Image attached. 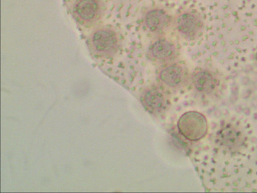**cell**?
<instances>
[{
	"label": "cell",
	"instance_id": "cell-1",
	"mask_svg": "<svg viewBox=\"0 0 257 193\" xmlns=\"http://www.w3.org/2000/svg\"><path fill=\"white\" fill-rule=\"evenodd\" d=\"M89 43L93 52L97 56L111 57L118 49V34L111 27H101L89 36Z\"/></svg>",
	"mask_w": 257,
	"mask_h": 193
},
{
	"label": "cell",
	"instance_id": "cell-2",
	"mask_svg": "<svg viewBox=\"0 0 257 193\" xmlns=\"http://www.w3.org/2000/svg\"><path fill=\"white\" fill-rule=\"evenodd\" d=\"M178 128L179 132L186 139L190 141H199L207 133V121L200 113L189 112L181 116Z\"/></svg>",
	"mask_w": 257,
	"mask_h": 193
},
{
	"label": "cell",
	"instance_id": "cell-3",
	"mask_svg": "<svg viewBox=\"0 0 257 193\" xmlns=\"http://www.w3.org/2000/svg\"><path fill=\"white\" fill-rule=\"evenodd\" d=\"M203 25L201 16L196 13L185 11L174 18L173 27L185 40H196L201 35Z\"/></svg>",
	"mask_w": 257,
	"mask_h": 193
},
{
	"label": "cell",
	"instance_id": "cell-4",
	"mask_svg": "<svg viewBox=\"0 0 257 193\" xmlns=\"http://www.w3.org/2000/svg\"><path fill=\"white\" fill-rule=\"evenodd\" d=\"M174 18L165 9L153 8L147 11L144 18V26L151 34L162 36L173 27Z\"/></svg>",
	"mask_w": 257,
	"mask_h": 193
},
{
	"label": "cell",
	"instance_id": "cell-5",
	"mask_svg": "<svg viewBox=\"0 0 257 193\" xmlns=\"http://www.w3.org/2000/svg\"><path fill=\"white\" fill-rule=\"evenodd\" d=\"M72 13L80 24H91L100 17L102 6L100 0H75Z\"/></svg>",
	"mask_w": 257,
	"mask_h": 193
},
{
	"label": "cell",
	"instance_id": "cell-6",
	"mask_svg": "<svg viewBox=\"0 0 257 193\" xmlns=\"http://www.w3.org/2000/svg\"><path fill=\"white\" fill-rule=\"evenodd\" d=\"M149 56L160 63H170L176 58L177 48L173 41L160 36L149 47Z\"/></svg>",
	"mask_w": 257,
	"mask_h": 193
},
{
	"label": "cell",
	"instance_id": "cell-7",
	"mask_svg": "<svg viewBox=\"0 0 257 193\" xmlns=\"http://www.w3.org/2000/svg\"><path fill=\"white\" fill-rule=\"evenodd\" d=\"M216 142L222 148L235 150L242 144V134L235 125L226 124L218 131Z\"/></svg>",
	"mask_w": 257,
	"mask_h": 193
},
{
	"label": "cell",
	"instance_id": "cell-8",
	"mask_svg": "<svg viewBox=\"0 0 257 193\" xmlns=\"http://www.w3.org/2000/svg\"><path fill=\"white\" fill-rule=\"evenodd\" d=\"M185 74V69L181 64L172 63L160 70L159 78L167 86L176 88L184 82Z\"/></svg>",
	"mask_w": 257,
	"mask_h": 193
},
{
	"label": "cell",
	"instance_id": "cell-9",
	"mask_svg": "<svg viewBox=\"0 0 257 193\" xmlns=\"http://www.w3.org/2000/svg\"><path fill=\"white\" fill-rule=\"evenodd\" d=\"M192 82L194 88L199 92L212 93L217 86V79L212 72L199 70L193 73Z\"/></svg>",
	"mask_w": 257,
	"mask_h": 193
},
{
	"label": "cell",
	"instance_id": "cell-10",
	"mask_svg": "<svg viewBox=\"0 0 257 193\" xmlns=\"http://www.w3.org/2000/svg\"><path fill=\"white\" fill-rule=\"evenodd\" d=\"M142 102L149 112L158 113L165 109L166 98L159 89L151 88L143 94Z\"/></svg>",
	"mask_w": 257,
	"mask_h": 193
}]
</instances>
